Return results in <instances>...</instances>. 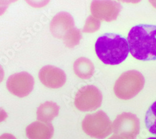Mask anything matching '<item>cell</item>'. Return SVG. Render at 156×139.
<instances>
[{
	"label": "cell",
	"mask_w": 156,
	"mask_h": 139,
	"mask_svg": "<svg viewBox=\"0 0 156 139\" xmlns=\"http://www.w3.org/2000/svg\"><path fill=\"white\" fill-rule=\"evenodd\" d=\"M101 26V22L93 16H89L83 28V32L87 33H92L97 31Z\"/></svg>",
	"instance_id": "16"
},
{
	"label": "cell",
	"mask_w": 156,
	"mask_h": 139,
	"mask_svg": "<svg viewBox=\"0 0 156 139\" xmlns=\"http://www.w3.org/2000/svg\"><path fill=\"white\" fill-rule=\"evenodd\" d=\"M99 59L106 64L118 65L127 57L129 46L124 37L108 33L99 37L95 44Z\"/></svg>",
	"instance_id": "2"
},
{
	"label": "cell",
	"mask_w": 156,
	"mask_h": 139,
	"mask_svg": "<svg viewBox=\"0 0 156 139\" xmlns=\"http://www.w3.org/2000/svg\"><path fill=\"white\" fill-rule=\"evenodd\" d=\"M74 28V21L71 15L66 12H59L50 23L52 35L59 40H63Z\"/></svg>",
	"instance_id": "9"
},
{
	"label": "cell",
	"mask_w": 156,
	"mask_h": 139,
	"mask_svg": "<svg viewBox=\"0 0 156 139\" xmlns=\"http://www.w3.org/2000/svg\"><path fill=\"white\" fill-rule=\"evenodd\" d=\"M149 2L152 5V6L156 9V0H149Z\"/></svg>",
	"instance_id": "25"
},
{
	"label": "cell",
	"mask_w": 156,
	"mask_h": 139,
	"mask_svg": "<svg viewBox=\"0 0 156 139\" xmlns=\"http://www.w3.org/2000/svg\"><path fill=\"white\" fill-rule=\"evenodd\" d=\"M81 38L82 34L80 30L74 28L62 40L66 47L73 48L79 44Z\"/></svg>",
	"instance_id": "15"
},
{
	"label": "cell",
	"mask_w": 156,
	"mask_h": 139,
	"mask_svg": "<svg viewBox=\"0 0 156 139\" xmlns=\"http://www.w3.org/2000/svg\"><path fill=\"white\" fill-rule=\"evenodd\" d=\"M8 8V6L0 5V16L3 15L5 13Z\"/></svg>",
	"instance_id": "22"
},
{
	"label": "cell",
	"mask_w": 156,
	"mask_h": 139,
	"mask_svg": "<svg viewBox=\"0 0 156 139\" xmlns=\"http://www.w3.org/2000/svg\"><path fill=\"white\" fill-rule=\"evenodd\" d=\"M102 101V95L98 88L88 85L83 87L76 93L74 105L83 112L93 111L101 107Z\"/></svg>",
	"instance_id": "6"
},
{
	"label": "cell",
	"mask_w": 156,
	"mask_h": 139,
	"mask_svg": "<svg viewBox=\"0 0 156 139\" xmlns=\"http://www.w3.org/2000/svg\"><path fill=\"white\" fill-rule=\"evenodd\" d=\"M108 139H124V138H122V137L119 136V135H112V137H109Z\"/></svg>",
	"instance_id": "24"
},
{
	"label": "cell",
	"mask_w": 156,
	"mask_h": 139,
	"mask_svg": "<svg viewBox=\"0 0 156 139\" xmlns=\"http://www.w3.org/2000/svg\"><path fill=\"white\" fill-rule=\"evenodd\" d=\"M8 117V114L6 111L2 108H0V122L5 121Z\"/></svg>",
	"instance_id": "18"
},
{
	"label": "cell",
	"mask_w": 156,
	"mask_h": 139,
	"mask_svg": "<svg viewBox=\"0 0 156 139\" xmlns=\"http://www.w3.org/2000/svg\"><path fill=\"white\" fill-rule=\"evenodd\" d=\"M4 76H5L4 70H3V68L2 67V66L0 65V83L3 81V80L4 79Z\"/></svg>",
	"instance_id": "23"
},
{
	"label": "cell",
	"mask_w": 156,
	"mask_h": 139,
	"mask_svg": "<svg viewBox=\"0 0 156 139\" xmlns=\"http://www.w3.org/2000/svg\"><path fill=\"white\" fill-rule=\"evenodd\" d=\"M0 139H16V138L10 134H4L0 136Z\"/></svg>",
	"instance_id": "20"
},
{
	"label": "cell",
	"mask_w": 156,
	"mask_h": 139,
	"mask_svg": "<svg viewBox=\"0 0 156 139\" xmlns=\"http://www.w3.org/2000/svg\"><path fill=\"white\" fill-rule=\"evenodd\" d=\"M112 131L124 139H136L140 132V121L133 113L123 112L113 122Z\"/></svg>",
	"instance_id": "5"
},
{
	"label": "cell",
	"mask_w": 156,
	"mask_h": 139,
	"mask_svg": "<svg viewBox=\"0 0 156 139\" xmlns=\"http://www.w3.org/2000/svg\"><path fill=\"white\" fill-rule=\"evenodd\" d=\"M26 134L29 139H51L54 128L50 123L36 121L28 126Z\"/></svg>",
	"instance_id": "11"
},
{
	"label": "cell",
	"mask_w": 156,
	"mask_h": 139,
	"mask_svg": "<svg viewBox=\"0 0 156 139\" xmlns=\"http://www.w3.org/2000/svg\"><path fill=\"white\" fill-rule=\"evenodd\" d=\"M120 2H124V3H133L136 4L139 3L141 0H119Z\"/></svg>",
	"instance_id": "21"
},
{
	"label": "cell",
	"mask_w": 156,
	"mask_h": 139,
	"mask_svg": "<svg viewBox=\"0 0 156 139\" xmlns=\"http://www.w3.org/2000/svg\"><path fill=\"white\" fill-rule=\"evenodd\" d=\"M73 69L75 74L83 79H90L94 72L93 63L86 57L77 59L74 63Z\"/></svg>",
	"instance_id": "13"
},
{
	"label": "cell",
	"mask_w": 156,
	"mask_h": 139,
	"mask_svg": "<svg viewBox=\"0 0 156 139\" xmlns=\"http://www.w3.org/2000/svg\"><path fill=\"white\" fill-rule=\"evenodd\" d=\"M34 85L33 77L27 72H21L11 75L6 82L8 90L14 96L24 97L33 91Z\"/></svg>",
	"instance_id": "7"
},
{
	"label": "cell",
	"mask_w": 156,
	"mask_h": 139,
	"mask_svg": "<svg viewBox=\"0 0 156 139\" xmlns=\"http://www.w3.org/2000/svg\"><path fill=\"white\" fill-rule=\"evenodd\" d=\"M145 79L139 71L132 70L124 72L116 81L114 92L116 97L122 100L134 97L143 89Z\"/></svg>",
	"instance_id": "3"
},
{
	"label": "cell",
	"mask_w": 156,
	"mask_h": 139,
	"mask_svg": "<svg viewBox=\"0 0 156 139\" xmlns=\"http://www.w3.org/2000/svg\"><path fill=\"white\" fill-rule=\"evenodd\" d=\"M30 6L36 8H41L46 6L50 2V0H24Z\"/></svg>",
	"instance_id": "17"
},
{
	"label": "cell",
	"mask_w": 156,
	"mask_h": 139,
	"mask_svg": "<svg viewBox=\"0 0 156 139\" xmlns=\"http://www.w3.org/2000/svg\"><path fill=\"white\" fill-rule=\"evenodd\" d=\"M121 5L113 0H93L90 4L92 15L98 19L111 22L118 17Z\"/></svg>",
	"instance_id": "8"
},
{
	"label": "cell",
	"mask_w": 156,
	"mask_h": 139,
	"mask_svg": "<svg viewBox=\"0 0 156 139\" xmlns=\"http://www.w3.org/2000/svg\"><path fill=\"white\" fill-rule=\"evenodd\" d=\"M59 106L53 102H46L37 110V119L45 123H49L59 114Z\"/></svg>",
	"instance_id": "12"
},
{
	"label": "cell",
	"mask_w": 156,
	"mask_h": 139,
	"mask_svg": "<svg viewBox=\"0 0 156 139\" xmlns=\"http://www.w3.org/2000/svg\"><path fill=\"white\" fill-rule=\"evenodd\" d=\"M147 139H156V137H150V138H149Z\"/></svg>",
	"instance_id": "26"
},
{
	"label": "cell",
	"mask_w": 156,
	"mask_h": 139,
	"mask_svg": "<svg viewBox=\"0 0 156 139\" xmlns=\"http://www.w3.org/2000/svg\"><path fill=\"white\" fill-rule=\"evenodd\" d=\"M82 127L87 135L98 139L105 138L112 132V123L102 110L87 114L82 122Z\"/></svg>",
	"instance_id": "4"
},
{
	"label": "cell",
	"mask_w": 156,
	"mask_h": 139,
	"mask_svg": "<svg viewBox=\"0 0 156 139\" xmlns=\"http://www.w3.org/2000/svg\"><path fill=\"white\" fill-rule=\"evenodd\" d=\"M18 0H0V5L9 6V4L15 3Z\"/></svg>",
	"instance_id": "19"
},
{
	"label": "cell",
	"mask_w": 156,
	"mask_h": 139,
	"mask_svg": "<svg viewBox=\"0 0 156 139\" xmlns=\"http://www.w3.org/2000/svg\"><path fill=\"white\" fill-rule=\"evenodd\" d=\"M127 42L129 51L140 61L156 59V26L139 24L130 30Z\"/></svg>",
	"instance_id": "1"
},
{
	"label": "cell",
	"mask_w": 156,
	"mask_h": 139,
	"mask_svg": "<svg viewBox=\"0 0 156 139\" xmlns=\"http://www.w3.org/2000/svg\"><path fill=\"white\" fill-rule=\"evenodd\" d=\"M41 83L51 89H58L66 81V75L61 69L53 66H46L39 72Z\"/></svg>",
	"instance_id": "10"
},
{
	"label": "cell",
	"mask_w": 156,
	"mask_h": 139,
	"mask_svg": "<svg viewBox=\"0 0 156 139\" xmlns=\"http://www.w3.org/2000/svg\"><path fill=\"white\" fill-rule=\"evenodd\" d=\"M145 123L148 130L156 135V101L149 108L146 115Z\"/></svg>",
	"instance_id": "14"
}]
</instances>
